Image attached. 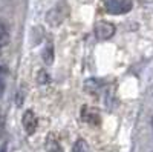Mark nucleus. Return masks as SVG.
<instances>
[{
    "instance_id": "11",
    "label": "nucleus",
    "mask_w": 153,
    "mask_h": 152,
    "mask_svg": "<svg viewBox=\"0 0 153 152\" xmlns=\"http://www.w3.org/2000/svg\"><path fill=\"white\" fill-rule=\"evenodd\" d=\"M5 91V82H3V77H0V95L3 94Z\"/></svg>"
},
{
    "instance_id": "10",
    "label": "nucleus",
    "mask_w": 153,
    "mask_h": 152,
    "mask_svg": "<svg viewBox=\"0 0 153 152\" xmlns=\"http://www.w3.org/2000/svg\"><path fill=\"white\" fill-rule=\"evenodd\" d=\"M37 80H38V83H42V85L43 83H48L49 82V75L45 71H40V72H38V79Z\"/></svg>"
},
{
    "instance_id": "1",
    "label": "nucleus",
    "mask_w": 153,
    "mask_h": 152,
    "mask_svg": "<svg viewBox=\"0 0 153 152\" xmlns=\"http://www.w3.org/2000/svg\"><path fill=\"white\" fill-rule=\"evenodd\" d=\"M69 12H71V8H69L68 2L61 0V2H58L55 6H52L46 12V17H45L46 23L49 25V26H52V28H57L68 19Z\"/></svg>"
},
{
    "instance_id": "14",
    "label": "nucleus",
    "mask_w": 153,
    "mask_h": 152,
    "mask_svg": "<svg viewBox=\"0 0 153 152\" xmlns=\"http://www.w3.org/2000/svg\"><path fill=\"white\" fill-rule=\"evenodd\" d=\"M0 51H2V48H0Z\"/></svg>"
},
{
    "instance_id": "5",
    "label": "nucleus",
    "mask_w": 153,
    "mask_h": 152,
    "mask_svg": "<svg viewBox=\"0 0 153 152\" xmlns=\"http://www.w3.org/2000/svg\"><path fill=\"white\" fill-rule=\"evenodd\" d=\"M42 57H43V61L46 63V65H51V63L54 61V45L51 43V42L46 43V46H45V49H43Z\"/></svg>"
},
{
    "instance_id": "3",
    "label": "nucleus",
    "mask_w": 153,
    "mask_h": 152,
    "mask_svg": "<svg viewBox=\"0 0 153 152\" xmlns=\"http://www.w3.org/2000/svg\"><path fill=\"white\" fill-rule=\"evenodd\" d=\"M22 124H23L25 132H26L28 135H32L37 131L38 120H37V115L34 114V111H25L23 117H22Z\"/></svg>"
},
{
    "instance_id": "9",
    "label": "nucleus",
    "mask_w": 153,
    "mask_h": 152,
    "mask_svg": "<svg viewBox=\"0 0 153 152\" xmlns=\"http://www.w3.org/2000/svg\"><path fill=\"white\" fill-rule=\"evenodd\" d=\"M84 88L87 89V92H95L98 88H100V83H98L95 79H89V80L84 83Z\"/></svg>"
},
{
    "instance_id": "8",
    "label": "nucleus",
    "mask_w": 153,
    "mask_h": 152,
    "mask_svg": "<svg viewBox=\"0 0 153 152\" xmlns=\"http://www.w3.org/2000/svg\"><path fill=\"white\" fill-rule=\"evenodd\" d=\"M74 152H91V149H89L87 143L83 140V138H80V140H76L75 145H74Z\"/></svg>"
},
{
    "instance_id": "12",
    "label": "nucleus",
    "mask_w": 153,
    "mask_h": 152,
    "mask_svg": "<svg viewBox=\"0 0 153 152\" xmlns=\"http://www.w3.org/2000/svg\"><path fill=\"white\" fill-rule=\"evenodd\" d=\"M6 74H8V69L5 66H0V77H5Z\"/></svg>"
},
{
    "instance_id": "4",
    "label": "nucleus",
    "mask_w": 153,
    "mask_h": 152,
    "mask_svg": "<svg viewBox=\"0 0 153 152\" xmlns=\"http://www.w3.org/2000/svg\"><path fill=\"white\" fill-rule=\"evenodd\" d=\"M95 34L100 40H109L115 34V26L109 22H100L95 28Z\"/></svg>"
},
{
    "instance_id": "6",
    "label": "nucleus",
    "mask_w": 153,
    "mask_h": 152,
    "mask_svg": "<svg viewBox=\"0 0 153 152\" xmlns=\"http://www.w3.org/2000/svg\"><path fill=\"white\" fill-rule=\"evenodd\" d=\"M46 152H63V148L52 135H49L46 140Z\"/></svg>"
},
{
    "instance_id": "7",
    "label": "nucleus",
    "mask_w": 153,
    "mask_h": 152,
    "mask_svg": "<svg viewBox=\"0 0 153 152\" xmlns=\"http://www.w3.org/2000/svg\"><path fill=\"white\" fill-rule=\"evenodd\" d=\"M9 43V32L3 23H0V48H3Z\"/></svg>"
},
{
    "instance_id": "13",
    "label": "nucleus",
    "mask_w": 153,
    "mask_h": 152,
    "mask_svg": "<svg viewBox=\"0 0 153 152\" xmlns=\"http://www.w3.org/2000/svg\"><path fill=\"white\" fill-rule=\"evenodd\" d=\"M152 126H153V120H152Z\"/></svg>"
},
{
    "instance_id": "2",
    "label": "nucleus",
    "mask_w": 153,
    "mask_h": 152,
    "mask_svg": "<svg viewBox=\"0 0 153 152\" xmlns=\"http://www.w3.org/2000/svg\"><path fill=\"white\" fill-rule=\"evenodd\" d=\"M106 9L110 14H126L132 9V2L130 0H109L106 3Z\"/></svg>"
}]
</instances>
